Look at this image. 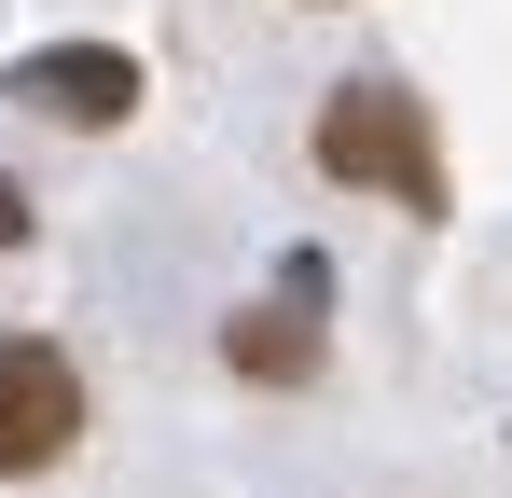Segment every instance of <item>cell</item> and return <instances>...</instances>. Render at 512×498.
Instances as JSON below:
<instances>
[{"mask_svg": "<svg viewBox=\"0 0 512 498\" xmlns=\"http://www.w3.org/2000/svg\"><path fill=\"white\" fill-rule=\"evenodd\" d=\"M0 249H28V180L0 166Z\"/></svg>", "mask_w": 512, "mask_h": 498, "instance_id": "5b68a950", "label": "cell"}, {"mask_svg": "<svg viewBox=\"0 0 512 498\" xmlns=\"http://www.w3.org/2000/svg\"><path fill=\"white\" fill-rule=\"evenodd\" d=\"M70 443H84V374H70V346H56V332H0V485L56 471Z\"/></svg>", "mask_w": 512, "mask_h": 498, "instance_id": "7a4b0ae2", "label": "cell"}, {"mask_svg": "<svg viewBox=\"0 0 512 498\" xmlns=\"http://www.w3.org/2000/svg\"><path fill=\"white\" fill-rule=\"evenodd\" d=\"M0 97H28L42 125H84V139H97V125L139 111V56H125V42H42V56H14Z\"/></svg>", "mask_w": 512, "mask_h": 498, "instance_id": "3957f363", "label": "cell"}, {"mask_svg": "<svg viewBox=\"0 0 512 498\" xmlns=\"http://www.w3.org/2000/svg\"><path fill=\"white\" fill-rule=\"evenodd\" d=\"M319 180L346 194H402L416 222H443V153H429V111L402 70H346L319 97Z\"/></svg>", "mask_w": 512, "mask_h": 498, "instance_id": "6da1fadb", "label": "cell"}, {"mask_svg": "<svg viewBox=\"0 0 512 498\" xmlns=\"http://www.w3.org/2000/svg\"><path fill=\"white\" fill-rule=\"evenodd\" d=\"M222 360H236L250 388H305V374H319V319H305V305H236V319H222Z\"/></svg>", "mask_w": 512, "mask_h": 498, "instance_id": "277c9868", "label": "cell"}]
</instances>
